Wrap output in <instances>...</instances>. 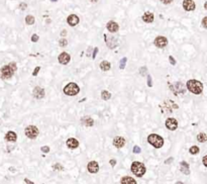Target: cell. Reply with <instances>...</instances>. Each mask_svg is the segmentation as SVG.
<instances>
[{"label": "cell", "mask_w": 207, "mask_h": 184, "mask_svg": "<svg viewBox=\"0 0 207 184\" xmlns=\"http://www.w3.org/2000/svg\"><path fill=\"white\" fill-rule=\"evenodd\" d=\"M24 181H25L26 183H32V181H29V180H28V179H25V180H24Z\"/></svg>", "instance_id": "obj_45"}, {"label": "cell", "mask_w": 207, "mask_h": 184, "mask_svg": "<svg viewBox=\"0 0 207 184\" xmlns=\"http://www.w3.org/2000/svg\"><path fill=\"white\" fill-rule=\"evenodd\" d=\"M67 21H68V23L71 26H75V25H77V24L79 23L80 19H79V17H78L77 15H75V14H72V15L68 16V18H67Z\"/></svg>", "instance_id": "obj_12"}, {"label": "cell", "mask_w": 207, "mask_h": 184, "mask_svg": "<svg viewBox=\"0 0 207 184\" xmlns=\"http://www.w3.org/2000/svg\"><path fill=\"white\" fill-rule=\"evenodd\" d=\"M197 140H198V142H200V143H204V142H206V140H207V136H206L205 133H201V134L198 135V136H197Z\"/></svg>", "instance_id": "obj_24"}, {"label": "cell", "mask_w": 207, "mask_h": 184, "mask_svg": "<svg viewBox=\"0 0 207 184\" xmlns=\"http://www.w3.org/2000/svg\"><path fill=\"white\" fill-rule=\"evenodd\" d=\"M134 153H136V154H139V153H141V148H139L138 146H134Z\"/></svg>", "instance_id": "obj_31"}, {"label": "cell", "mask_w": 207, "mask_h": 184, "mask_svg": "<svg viewBox=\"0 0 207 184\" xmlns=\"http://www.w3.org/2000/svg\"><path fill=\"white\" fill-rule=\"evenodd\" d=\"M110 63L107 62V61H103V62L100 64V68H101L102 71H108L110 69Z\"/></svg>", "instance_id": "obj_23"}, {"label": "cell", "mask_w": 207, "mask_h": 184, "mask_svg": "<svg viewBox=\"0 0 207 184\" xmlns=\"http://www.w3.org/2000/svg\"><path fill=\"white\" fill-rule=\"evenodd\" d=\"M122 184H136V181L132 177H123L121 179Z\"/></svg>", "instance_id": "obj_22"}, {"label": "cell", "mask_w": 207, "mask_h": 184, "mask_svg": "<svg viewBox=\"0 0 207 184\" xmlns=\"http://www.w3.org/2000/svg\"><path fill=\"white\" fill-rule=\"evenodd\" d=\"M180 170H181L182 172L184 173V174L188 175L190 173L189 164H188L187 162H181V163H180Z\"/></svg>", "instance_id": "obj_19"}, {"label": "cell", "mask_w": 207, "mask_h": 184, "mask_svg": "<svg viewBox=\"0 0 207 184\" xmlns=\"http://www.w3.org/2000/svg\"><path fill=\"white\" fill-rule=\"evenodd\" d=\"M125 144V140H124L122 137H116L115 139L113 140V145L116 147V148H122Z\"/></svg>", "instance_id": "obj_14"}, {"label": "cell", "mask_w": 207, "mask_h": 184, "mask_svg": "<svg viewBox=\"0 0 207 184\" xmlns=\"http://www.w3.org/2000/svg\"><path fill=\"white\" fill-rule=\"evenodd\" d=\"M166 126H167L169 130H175L176 128H178V122L175 119V118H173V117L168 118V119L166 120Z\"/></svg>", "instance_id": "obj_8"}, {"label": "cell", "mask_w": 207, "mask_h": 184, "mask_svg": "<svg viewBox=\"0 0 207 184\" xmlns=\"http://www.w3.org/2000/svg\"><path fill=\"white\" fill-rule=\"evenodd\" d=\"M169 60H170V63H171V64L173 65V66H174V65H176V61L174 60V58H173L172 56L169 57Z\"/></svg>", "instance_id": "obj_34"}, {"label": "cell", "mask_w": 207, "mask_h": 184, "mask_svg": "<svg viewBox=\"0 0 207 184\" xmlns=\"http://www.w3.org/2000/svg\"><path fill=\"white\" fill-rule=\"evenodd\" d=\"M25 135L27 138L29 139H36L38 135V130L36 126H29L25 128Z\"/></svg>", "instance_id": "obj_5"}, {"label": "cell", "mask_w": 207, "mask_h": 184, "mask_svg": "<svg viewBox=\"0 0 207 184\" xmlns=\"http://www.w3.org/2000/svg\"><path fill=\"white\" fill-rule=\"evenodd\" d=\"M38 41V36H36V34H34V36H32V42L36 43Z\"/></svg>", "instance_id": "obj_33"}, {"label": "cell", "mask_w": 207, "mask_h": 184, "mask_svg": "<svg viewBox=\"0 0 207 184\" xmlns=\"http://www.w3.org/2000/svg\"><path fill=\"white\" fill-rule=\"evenodd\" d=\"M147 141H149V143L151 145H153L155 148H161V147H163L164 145V140L162 137L158 136V135H149V137H147Z\"/></svg>", "instance_id": "obj_3"}, {"label": "cell", "mask_w": 207, "mask_h": 184, "mask_svg": "<svg viewBox=\"0 0 207 184\" xmlns=\"http://www.w3.org/2000/svg\"><path fill=\"white\" fill-rule=\"evenodd\" d=\"M13 72H14V71L12 70V69L10 68L9 66H4V67H2V69H1L2 78H5V79L10 78V77H11L12 75H13Z\"/></svg>", "instance_id": "obj_7"}, {"label": "cell", "mask_w": 207, "mask_h": 184, "mask_svg": "<svg viewBox=\"0 0 207 184\" xmlns=\"http://www.w3.org/2000/svg\"><path fill=\"white\" fill-rule=\"evenodd\" d=\"M42 151L44 153H49V152H50V148H49V147H47V146L42 147Z\"/></svg>", "instance_id": "obj_32"}, {"label": "cell", "mask_w": 207, "mask_h": 184, "mask_svg": "<svg viewBox=\"0 0 207 184\" xmlns=\"http://www.w3.org/2000/svg\"><path fill=\"white\" fill-rule=\"evenodd\" d=\"M147 85H149V87H151V76L149 75H147Z\"/></svg>", "instance_id": "obj_35"}, {"label": "cell", "mask_w": 207, "mask_h": 184, "mask_svg": "<svg viewBox=\"0 0 207 184\" xmlns=\"http://www.w3.org/2000/svg\"><path fill=\"white\" fill-rule=\"evenodd\" d=\"M67 146H68L70 149H76L78 146H79V142H78L76 139L71 138L67 141Z\"/></svg>", "instance_id": "obj_18"}, {"label": "cell", "mask_w": 207, "mask_h": 184, "mask_svg": "<svg viewBox=\"0 0 207 184\" xmlns=\"http://www.w3.org/2000/svg\"><path fill=\"white\" fill-rule=\"evenodd\" d=\"M167 44H168V40L165 36H158L155 40V45L158 48H164V47L167 46Z\"/></svg>", "instance_id": "obj_9"}, {"label": "cell", "mask_w": 207, "mask_h": 184, "mask_svg": "<svg viewBox=\"0 0 207 184\" xmlns=\"http://www.w3.org/2000/svg\"><path fill=\"white\" fill-rule=\"evenodd\" d=\"M97 52H98V48H95V50H94L93 55H92V57H93V59H95V58H96V55H97Z\"/></svg>", "instance_id": "obj_39"}, {"label": "cell", "mask_w": 207, "mask_h": 184, "mask_svg": "<svg viewBox=\"0 0 207 184\" xmlns=\"http://www.w3.org/2000/svg\"><path fill=\"white\" fill-rule=\"evenodd\" d=\"M110 164H111L112 166H114V165L116 164V161L115 160H110Z\"/></svg>", "instance_id": "obj_44"}, {"label": "cell", "mask_w": 207, "mask_h": 184, "mask_svg": "<svg viewBox=\"0 0 207 184\" xmlns=\"http://www.w3.org/2000/svg\"><path fill=\"white\" fill-rule=\"evenodd\" d=\"M34 96L38 99H42L45 96V90L42 87H36L34 89Z\"/></svg>", "instance_id": "obj_13"}, {"label": "cell", "mask_w": 207, "mask_h": 184, "mask_svg": "<svg viewBox=\"0 0 207 184\" xmlns=\"http://www.w3.org/2000/svg\"><path fill=\"white\" fill-rule=\"evenodd\" d=\"M70 60H71V58H70V55L67 54V53H62V54L59 56V62L61 63V64H68L70 62Z\"/></svg>", "instance_id": "obj_15"}, {"label": "cell", "mask_w": 207, "mask_h": 184, "mask_svg": "<svg viewBox=\"0 0 207 184\" xmlns=\"http://www.w3.org/2000/svg\"><path fill=\"white\" fill-rule=\"evenodd\" d=\"M187 88L194 94H200L203 90V85L197 80H189L187 82Z\"/></svg>", "instance_id": "obj_1"}, {"label": "cell", "mask_w": 207, "mask_h": 184, "mask_svg": "<svg viewBox=\"0 0 207 184\" xmlns=\"http://www.w3.org/2000/svg\"><path fill=\"white\" fill-rule=\"evenodd\" d=\"M40 67H36V69H34V73H32V75H34V76H36V74H38V72H40Z\"/></svg>", "instance_id": "obj_36"}, {"label": "cell", "mask_w": 207, "mask_h": 184, "mask_svg": "<svg viewBox=\"0 0 207 184\" xmlns=\"http://www.w3.org/2000/svg\"><path fill=\"white\" fill-rule=\"evenodd\" d=\"M52 1H57V0H52Z\"/></svg>", "instance_id": "obj_47"}, {"label": "cell", "mask_w": 207, "mask_h": 184, "mask_svg": "<svg viewBox=\"0 0 207 184\" xmlns=\"http://www.w3.org/2000/svg\"><path fill=\"white\" fill-rule=\"evenodd\" d=\"M190 153H191V154H193V155L197 154V153H199V148H198V147H196V146L191 147V149H190Z\"/></svg>", "instance_id": "obj_27"}, {"label": "cell", "mask_w": 207, "mask_h": 184, "mask_svg": "<svg viewBox=\"0 0 207 184\" xmlns=\"http://www.w3.org/2000/svg\"><path fill=\"white\" fill-rule=\"evenodd\" d=\"M126 60H127L126 58H122V59H121V61H120V64H119L120 69H124V67H125Z\"/></svg>", "instance_id": "obj_28"}, {"label": "cell", "mask_w": 207, "mask_h": 184, "mask_svg": "<svg viewBox=\"0 0 207 184\" xmlns=\"http://www.w3.org/2000/svg\"><path fill=\"white\" fill-rule=\"evenodd\" d=\"M80 91V88L78 87V85L76 83H69L67 86H65L64 88V92L65 94L70 96H74L76 94H78V92Z\"/></svg>", "instance_id": "obj_4"}, {"label": "cell", "mask_w": 207, "mask_h": 184, "mask_svg": "<svg viewBox=\"0 0 207 184\" xmlns=\"http://www.w3.org/2000/svg\"><path fill=\"white\" fill-rule=\"evenodd\" d=\"M59 43H60V46L61 47H66L67 44H68V41H67V40H61Z\"/></svg>", "instance_id": "obj_29"}, {"label": "cell", "mask_w": 207, "mask_h": 184, "mask_svg": "<svg viewBox=\"0 0 207 184\" xmlns=\"http://www.w3.org/2000/svg\"><path fill=\"white\" fill-rule=\"evenodd\" d=\"M183 7L187 11H192V10L195 9V3H194L193 0H184Z\"/></svg>", "instance_id": "obj_10"}, {"label": "cell", "mask_w": 207, "mask_h": 184, "mask_svg": "<svg viewBox=\"0 0 207 184\" xmlns=\"http://www.w3.org/2000/svg\"><path fill=\"white\" fill-rule=\"evenodd\" d=\"M20 8H21V9H25V8H26V4L25 3H21V4H20Z\"/></svg>", "instance_id": "obj_43"}, {"label": "cell", "mask_w": 207, "mask_h": 184, "mask_svg": "<svg viewBox=\"0 0 207 184\" xmlns=\"http://www.w3.org/2000/svg\"><path fill=\"white\" fill-rule=\"evenodd\" d=\"M170 88L172 89V91L174 92L175 94H184L186 91L185 87H184V85L182 84V83L178 82V83H175L174 85L170 84Z\"/></svg>", "instance_id": "obj_6"}, {"label": "cell", "mask_w": 207, "mask_h": 184, "mask_svg": "<svg viewBox=\"0 0 207 184\" xmlns=\"http://www.w3.org/2000/svg\"><path fill=\"white\" fill-rule=\"evenodd\" d=\"M203 165L204 166H207V156L203 157Z\"/></svg>", "instance_id": "obj_41"}, {"label": "cell", "mask_w": 207, "mask_h": 184, "mask_svg": "<svg viewBox=\"0 0 207 184\" xmlns=\"http://www.w3.org/2000/svg\"><path fill=\"white\" fill-rule=\"evenodd\" d=\"M107 30H109L110 32H116L118 30V28H119V26H118V24L116 23V22L114 21H109L107 23Z\"/></svg>", "instance_id": "obj_16"}, {"label": "cell", "mask_w": 207, "mask_h": 184, "mask_svg": "<svg viewBox=\"0 0 207 184\" xmlns=\"http://www.w3.org/2000/svg\"><path fill=\"white\" fill-rule=\"evenodd\" d=\"M206 20H207V17L205 16V17L203 18V21H202V25H203V27H204V28H207V25H206Z\"/></svg>", "instance_id": "obj_37"}, {"label": "cell", "mask_w": 207, "mask_h": 184, "mask_svg": "<svg viewBox=\"0 0 207 184\" xmlns=\"http://www.w3.org/2000/svg\"><path fill=\"white\" fill-rule=\"evenodd\" d=\"M90 1H91V2H93V3H95V2H97L98 0H90Z\"/></svg>", "instance_id": "obj_46"}, {"label": "cell", "mask_w": 207, "mask_h": 184, "mask_svg": "<svg viewBox=\"0 0 207 184\" xmlns=\"http://www.w3.org/2000/svg\"><path fill=\"white\" fill-rule=\"evenodd\" d=\"M145 71H147V68H145V67H143V68L141 69V71H139V72H141V74H145Z\"/></svg>", "instance_id": "obj_40"}, {"label": "cell", "mask_w": 207, "mask_h": 184, "mask_svg": "<svg viewBox=\"0 0 207 184\" xmlns=\"http://www.w3.org/2000/svg\"><path fill=\"white\" fill-rule=\"evenodd\" d=\"M81 122H82V124L87 126H92L94 124L93 119H92V117H90V116H84V117L81 119Z\"/></svg>", "instance_id": "obj_20"}, {"label": "cell", "mask_w": 207, "mask_h": 184, "mask_svg": "<svg viewBox=\"0 0 207 184\" xmlns=\"http://www.w3.org/2000/svg\"><path fill=\"white\" fill-rule=\"evenodd\" d=\"M143 20L145 22H147V23H151V22L154 21V14L151 12L147 11L143 15Z\"/></svg>", "instance_id": "obj_17"}, {"label": "cell", "mask_w": 207, "mask_h": 184, "mask_svg": "<svg viewBox=\"0 0 207 184\" xmlns=\"http://www.w3.org/2000/svg\"><path fill=\"white\" fill-rule=\"evenodd\" d=\"M8 66H9L10 68H11L13 71H16V69H17V68H16V64H15V63H14V62H11L9 65H8Z\"/></svg>", "instance_id": "obj_30"}, {"label": "cell", "mask_w": 207, "mask_h": 184, "mask_svg": "<svg viewBox=\"0 0 207 184\" xmlns=\"http://www.w3.org/2000/svg\"><path fill=\"white\" fill-rule=\"evenodd\" d=\"M101 97L103 100H108V99H110V97H111V94H110V92L104 90V91H102V93H101Z\"/></svg>", "instance_id": "obj_25"}, {"label": "cell", "mask_w": 207, "mask_h": 184, "mask_svg": "<svg viewBox=\"0 0 207 184\" xmlns=\"http://www.w3.org/2000/svg\"><path fill=\"white\" fill-rule=\"evenodd\" d=\"M5 139L8 142H15L16 139H17V136L14 132H8L5 136Z\"/></svg>", "instance_id": "obj_21"}, {"label": "cell", "mask_w": 207, "mask_h": 184, "mask_svg": "<svg viewBox=\"0 0 207 184\" xmlns=\"http://www.w3.org/2000/svg\"><path fill=\"white\" fill-rule=\"evenodd\" d=\"M98 170H99V165H98L97 162L92 161L88 164V171L90 173H97Z\"/></svg>", "instance_id": "obj_11"}, {"label": "cell", "mask_w": 207, "mask_h": 184, "mask_svg": "<svg viewBox=\"0 0 207 184\" xmlns=\"http://www.w3.org/2000/svg\"><path fill=\"white\" fill-rule=\"evenodd\" d=\"M132 171L136 176L141 177L145 173V167L143 163L141 162H134L132 164Z\"/></svg>", "instance_id": "obj_2"}, {"label": "cell", "mask_w": 207, "mask_h": 184, "mask_svg": "<svg viewBox=\"0 0 207 184\" xmlns=\"http://www.w3.org/2000/svg\"><path fill=\"white\" fill-rule=\"evenodd\" d=\"M54 169H59V170H63V167L60 166V164H56L54 166Z\"/></svg>", "instance_id": "obj_38"}, {"label": "cell", "mask_w": 207, "mask_h": 184, "mask_svg": "<svg viewBox=\"0 0 207 184\" xmlns=\"http://www.w3.org/2000/svg\"><path fill=\"white\" fill-rule=\"evenodd\" d=\"M161 1L163 2V3H165V4H169V3H171L173 0H161Z\"/></svg>", "instance_id": "obj_42"}, {"label": "cell", "mask_w": 207, "mask_h": 184, "mask_svg": "<svg viewBox=\"0 0 207 184\" xmlns=\"http://www.w3.org/2000/svg\"><path fill=\"white\" fill-rule=\"evenodd\" d=\"M25 22L27 24H34V17L32 15H27L25 17Z\"/></svg>", "instance_id": "obj_26"}]
</instances>
